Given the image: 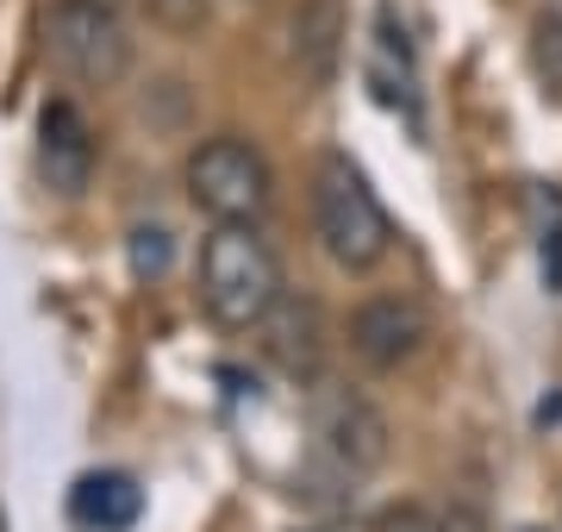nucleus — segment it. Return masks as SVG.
<instances>
[{
  "mask_svg": "<svg viewBox=\"0 0 562 532\" xmlns=\"http://www.w3.org/2000/svg\"><path fill=\"white\" fill-rule=\"evenodd\" d=\"M281 295V257L257 225H213L201 239V308L232 332H257Z\"/></svg>",
  "mask_w": 562,
  "mask_h": 532,
  "instance_id": "1",
  "label": "nucleus"
},
{
  "mask_svg": "<svg viewBox=\"0 0 562 532\" xmlns=\"http://www.w3.org/2000/svg\"><path fill=\"white\" fill-rule=\"evenodd\" d=\"M313 232H319L325 257L350 276L375 269L394 251V220L375 201V188L344 151H325L313 164Z\"/></svg>",
  "mask_w": 562,
  "mask_h": 532,
  "instance_id": "2",
  "label": "nucleus"
},
{
  "mask_svg": "<svg viewBox=\"0 0 562 532\" xmlns=\"http://www.w3.org/2000/svg\"><path fill=\"white\" fill-rule=\"evenodd\" d=\"M188 201L201 207L213 225H262L276 207V176L250 138L220 132V138L194 144L188 157Z\"/></svg>",
  "mask_w": 562,
  "mask_h": 532,
  "instance_id": "3",
  "label": "nucleus"
},
{
  "mask_svg": "<svg viewBox=\"0 0 562 532\" xmlns=\"http://www.w3.org/2000/svg\"><path fill=\"white\" fill-rule=\"evenodd\" d=\"M44 57L81 88H113L132 69V32L113 0H50Z\"/></svg>",
  "mask_w": 562,
  "mask_h": 532,
  "instance_id": "4",
  "label": "nucleus"
},
{
  "mask_svg": "<svg viewBox=\"0 0 562 532\" xmlns=\"http://www.w3.org/2000/svg\"><path fill=\"white\" fill-rule=\"evenodd\" d=\"M94 164H101V144H94V125L81 120L76 101H50L38 113V176L57 195L76 201L81 188L94 182Z\"/></svg>",
  "mask_w": 562,
  "mask_h": 532,
  "instance_id": "5",
  "label": "nucleus"
},
{
  "mask_svg": "<svg viewBox=\"0 0 562 532\" xmlns=\"http://www.w3.org/2000/svg\"><path fill=\"white\" fill-rule=\"evenodd\" d=\"M313 439H319V457L331 464L338 476H350L357 483L362 470H375L387 451V426L382 413L369 408V401H357V395H331L319 408V420H313Z\"/></svg>",
  "mask_w": 562,
  "mask_h": 532,
  "instance_id": "6",
  "label": "nucleus"
},
{
  "mask_svg": "<svg viewBox=\"0 0 562 532\" xmlns=\"http://www.w3.org/2000/svg\"><path fill=\"white\" fill-rule=\"evenodd\" d=\"M425 339H431V320H425L413 301H401V295H382V301L357 308V320H350V351H357L369 369L413 364Z\"/></svg>",
  "mask_w": 562,
  "mask_h": 532,
  "instance_id": "7",
  "label": "nucleus"
},
{
  "mask_svg": "<svg viewBox=\"0 0 562 532\" xmlns=\"http://www.w3.org/2000/svg\"><path fill=\"white\" fill-rule=\"evenodd\" d=\"M262 351H269V364H281L294 383H313L325 364V313L313 301H294V295H281L269 320H262Z\"/></svg>",
  "mask_w": 562,
  "mask_h": 532,
  "instance_id": "8",
  "label": "nucleus"
},
{
  "mask_svg": "<svg viewBox=\"0 0 562 532\" xmlns=\"http://www.w3.org/2000/svg\"><path fill=\"white\" fill-rule=\"evenodd\" d=\"M138 513H144V489L125 470H88L69 489V520L81 532H125L138 527Z\"/></svg>",
  "mask_w": 562,
  "mask_h": 532,
  "instance_id": "9",
  "label": "nucleus"
},
{
  "mask_svg": "<svg viewBox=\"0 0 562 532\" xmlns=\"http://www.w3.org/2000/svg\"><path fill=\"white\" fill-rule=\"evenodd\" d=\"M369 82H375V101L419 120V69H413V44L406 32H394V7H382L375 20V57H369Z\"/></svg>",
  "mask_w": 562,
  "mask_h": 532,
  "instance_id": "10",
  "label": "nucleus"
},
{
  "mask_svg": "<svg viewBox=\"0 0 562 532\" xmlns=\"http://www.w3.org/2000/svg\"><path fill=\"white\" fill-rule=\"evenodd\" d=\"M338 38H344L338 0H306L301 13H294V69H301L313 88L331 82V69H338Z\"/></svg>",
  "mask_w": 562,
  "mask_h": 532,
  "instance_id": "11",
  "label": "nucleus"
},
{
  "mask_svg": "<svg viewBox=\"0 0 562 532\" xmlns=\"http://www.w3.org/2000/svg\"><path fill=\"white\" fill-rule=\"evenodd\" d=\"M125 257H132V276H138V282L169 276V264H176V239H169V225H132Z\"/></svg>",
  "mask_w": 562,
  "mask_h": 532,
  "instance_id": "12",
  "label": "nucleus"
},
{
  "mask_svg": "<svg viewBox=\"0 0 562 532\" xmlns=\"http://www.w3.org/2000/svg\"><path fill=\"white\" fill-rule=\"evenodd\" d=\"M150 20L162 25V32H194V25H206V0H150Z\"/></svg>",
  "mask_w": 562,
  "mask_h": 532,
  "instance_id": "13",
  "label": "nucleus"
},
{
  "mask_svg": "<svg viewBox=\"0 0 562 532\" xmlns=\"http://www.w3.org/2000/svg\"><path fill=\"white\" fill-rule=\"evenodd\" d=\"M375 532H443V520L425 513V508H387L382 520H375Z\"/></svg>",
  "mask_w": 562,
  "mask_h": 532,
  "instance_id": "14",
  "label": "nucleus"
},
{
  "mask_svg": "<svg viewBox=\"0 0 562 532\" xmlns=\"http://www.w3.org/2000/svg\"><path fill=\"white\" fill-rule=\"evenodd\" d=\"M525 532H538V527H525Z\"/></svg>",
  "mask_w": 562,
  "mask_h": 532,
  "instance_id": "15",
  "label": "nucleus"
},
{
  "mask_svg": "<svg viewBox=\"0 0 562 532\" xmlns=\"http://www.w3.org/2000/svg\"><path fill=\"white\" fill-rule=\"evenodd\" d=\"M0 532H7V527H0Z\"/></svg>",
  "mask_w": 562,
  "mask_h": 532,
  "instance_id": "16",
  "label": "nucleus"
}]
</instances>
